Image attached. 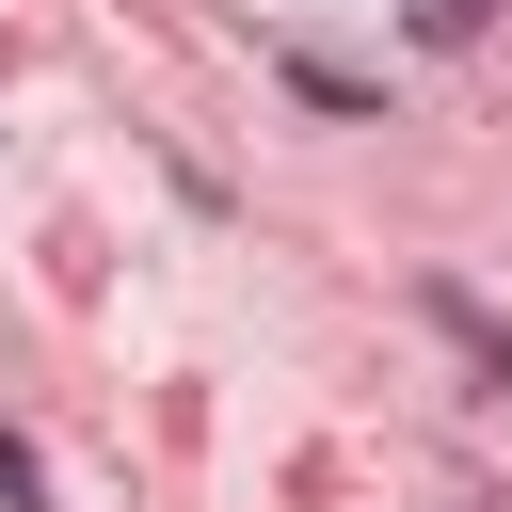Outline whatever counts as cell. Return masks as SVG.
Masks as SVG:
<instances>
[{
  "mask_svg": "<svg viewBox=\"0 0 512 512\" xmlns=\"http://www.w3.org/2000/svg\"><path fill=\"white\" fill-rule=\"evenodd\" d=\"M416 320H432V336H448V352H464L480 384H512V320H496L480 288H448V272H432V288H416Z\"/></svg>",
  "mask_w": 512,
  "mask_h": 512,
  "instance_id": "1",
  "label": "cell"
},
{
  "mask_svg": "<svg viewBox=\"0 0 512 512\" xmlns=\"http://www.w3.org/2000/svg\"><path fill=\"white\" fill-rule=\"evenodd\" d=\"M288 96H320V112H384V80H352V64H320V48H288Z\"/></svg>",
  "mask_w": 512,
  "mask_h": 512,
  "instance_id": "2",
  "label": "cell"
},
{
  "mask_svg": "<svg viewBox=\"0 0 512 512\" xmlns=\"http://www.w3.org/2000/svg\"><path fill=\"white\" fill-rule=\"evenodd\" d=\"M480 16H496V0H400V32H416V48H480Z\"/></svg>",
  "mask_w": 512,
  "mask_h": 512,
  "instance_id": "3",
  "label": "cell"
},
{
  "mask_svg": "<svg viewBox=\"0 0 512 512\" xmlns=\"http://www.w3.org/2000/svg\"><path fill=\"white\" fill-rule=\"evenodd\" d=\"M0 496H16V512H48V480H32V448H16V432H0Z\"/></svg>",
  "mask_w": 512,
  "mask_h": 512,
  "instance_id": "4",
  "label": "cell"
}]
</instances>
